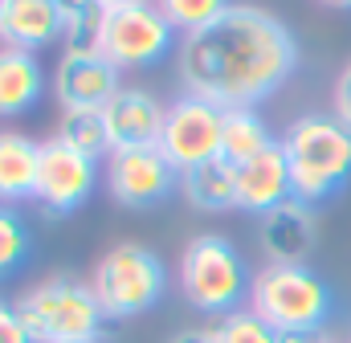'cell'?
Here are the masks:
<instances>
[{
    "label": "cell",
    "mask_w": 351,
    "mask_h": 343,
    "mask_svg": "<svg viewBox=\"0 0 351 343\" xmlns=\"http://www.w3.org/2000/svg\"><path fill=\"white\" fill-rule=\"evenodd\" d=\"M180 82L225 110L258 106L298 70V41L258 4H233L221 21L180 41Z\"/></svg>",
    "instance_id": "6da1fadb"
},
{
    "label": "cell",
    "mask_w": 351,
    "mask_h": 343,
    "mask_svg": "<svg viewBox=\"0 0 351 343\" xmlns=\"http://www.w3.org/2000/svg\"><path fill=\"white\" fill-rule=\"evenodd\" d=\"M294 196L319 204L351 180V127L335 115H302L282 135Z\"/></svg>",
    "instance_id": "7a4b0ae2"
},
{
    "label": "cell",
    "mask_w": 351,
    "mask_h": 343,
    "mask_svg": "<svg viewBox=\"0 0 351 343\" xmlns=\"http://www.w3.org/2000/svg\"><path fill=\"white\" fill-rule=\"evenodd\" d=\"M16 311L29 327L33 343H98L102 335V307L94 298V286L70 274H53L37 286H29L16 298Z\"/></svg>",
    "instance_id": "3957f363"
},
{
    "label": "cell",
    "mask_w": 351,
    "mask_h": 343,
    "mask_svg": "<svg viewBox=\"0 0 351 343\" xmlns=\"http://www.w3.org/2000/svg\"><path fill=\"white\" fill-rule=\"evenodd\" d=\"M180 290L196 311L229 315V311H241V298L254 290V278L241 250L229 237L200 233L188 241L180 257Z\"/></svg>",
    "instance_id": "277c9868"
},
{
    "label": "cell",
    "mask_w": 351,
    "mask_h": 343,
    "mask_svg": "<svg viewBox=\"0 0 351 343\" xmlns=\"http://www.w3.org/2000/svg\"><path fill=\"white\" fill-rule=\"evenodd\" d=\"M335 294L311 265H265L254 278L250 311H258L274 331H323Z\"/></svg>",
    "instance_id": "5b68a950"
},
{
    "label": "cell",
    "mask_w": 351,
    "mask_h": 343,
    "mask_svg": "<svg viewBox=\"0 0 351 343\" xmlns=\"http://www.w3.org/2000/svg\"><path fill=\"white\" fill-rule=\"evenodd\" d=\"M90 286H94V298H98L106 319H135V315L152 311L164 298L168 265L160 261L156 250L123 241L110 254L98 257Z\"/></svg>",
    "instance_id": "8992f818"
},
{
    "label": "cell",
    "mask_w": 351,
    "mask_h": 343,
    "mask_svg": "<svg viewBox=\"0 0 351 343\" xmlns=\"http://www.w3.org/2000/svg\"><path fill=\"white\" fill-rule=\"evenodd\" d=\"M176 41V29L168 16L160 12V4H127V8H110L106 25H102V41L98 49L119 66V70H143L156 66Z\"/></svg>",
    "instance_id": "52a82bcc"
},
{
    "label": "cell",
    "mask_w": 351,
    "mask_h": 343,
    "mask_svg": "<svg viewBox=\"0 0 351 343\" xmlns=\"http://www.w3.org/2000/svg\"><path fill=\"white\" fill-rule=\"evenodd\" d=\"M221 131H225V106H217L208 98H196V94H180L168 106L160 152L180 172H188L196 164H204V160L221 156Z\"/></svg>",
    "instance_id": "ba28073f"
},
{
    "label": "cell",
    "mask_w": 351,
    "mask_h": 343,
    "mask_svg": "<svg viewBox=\"0 0 351 343\" xmlns=\"http://www.w3.org/2000/svg\"><path fill=\"white\" fill-rule=\"evenodd\" d=\"M98 184V160H90L82 152H74L70 143H62L58 135L41 143V168H37V204L66 217L74 209H82Z\"/></svg>",
    "instance_id": "9c48e42d"
},
{
    "label": "cell",
    "mask_w": 351,
    "mask_h": 343,
    "mask_svg": "<svg viewBox=\"0 0 351 343\" xmlns=\"http://www.w3.org/2000/svg\"><path fill=\"white\" fill-rule=\"evenodd\" d=\"M180 184V168L160 147H139V152H110L106 188L119 204L127 209H152L168 200Z\"/></svg>",
    "instance_id": "30bf717a"
},
{
    "label": "cell",
    "mask_w": 351,
    "mask_h": 343,
    "mask_svg": "<svg viewBox=\"0 0 351 343\" xmlns=\"http://www.w3.org/2000/svg\"><path fill=\"white\" fill-rule=\"evenodd\" d=\"M102 119H106L110 152H139V147H160L168 106L143 86H123L102 106Z\"/></svg>",
    "instance_id": "8fae6325"
},
{
    "label": "cell",
    "mask_w": 351,
    "mask_h": 343,
    "mask_svg": "<svg viewBox=\"0 0 351 343\" xmlns=\"http://www.w3.org/2000/svg\"><path fill=\"white\" fill-rule=\"evenodd\" d=\"M53 90H58V102L66 110H102L123 90L119 66L102 49H86V54L66 49L58 70H53Z\"/></svg>",
    "instance_id": "7c38bea8"
},
{
    "label": "cell",
    "mask_w": 351,
    "mask_h": 343,
    "mask_svg": "<svg viewBox=\"0 0 351 343\" xmlns=\"http://www.w3.org/2000/svg\"><path fill=\"white\" fill-rule=\"evenodd\" d=\"M315 204L306 200H286L278 209H269L262 217V229H258V241H262L265 257L274 265H306V254L315 246Z\"/></svg>",
    "instance_id": "4fadbf2b"
},
{
    "label": "cell",
    "mask_w": 351,
    "mask_h": 343,
    "mask_svg": "<svg viewBox=\"0 0 351 343\" xmlns=\"http://www.w3.org/2000/svg\"><path fill=\"white\" fill-rule=\"evenodd\" d=\"M286 200H294V180H290L282 139H278L274 147H265L262 156H254L237 168V209L265 217L269 209H278Z\"/></svg>",
    "instance_id": "5bb4252c"
},
{
    "label": "cell",
    "mask_w": 351,
    "mask_h": 343,
    "mask_svg": "<svg viewBox=\"0 0 351 343\" xmlns=\"http://www.w3.org/2000/svg\"><path fill=\"white\" fill-rule=\"evenodd\" d=\"M66 37V16L58 0H4V25H0V41L8 49H41L49 41Z\"/></svg>",
    "instance_id": "9a60e30c"
},
{
    "label": "cell",
    "mask_w": 351,
    "mask_h": 343,
    "mask_svg": "<svg viewBox=\"0 0 351 343\" xmlns=\"http://www.w3.org/2000/svg\"><path fill=\"white\" fill-rule=\"evenodd\" d=\"M41 143L21 131H0V204H16L37 196Z\"/></svg>",
    "instance_id": "2e32d148"
},
{
    "label": "cell",
    "mask_w": 351,
    "mask_h": 343,
    "mask_svg": "<svg viewBox=\"0 0 351 343\" xmlns=\"http://www.w3.org/2000/svg\"><path fill=\"white\" fill-rule=\"evenodd\" d=\"M45 90V74H41V62L25 49H0V119H12V115H25L37 106Z\"/></svg>",
    "instance_id": "e0dca14e"
},
{
    "label": "cell",
    "mask_w": 351,
    "mask_h": 343,
    "mask_svg": "<svg viewBox=\"0 0 351 343\" xmlns=\"http://www.w3.org/2000/svg\"><path fill=\"white\" fill-rule=\"evenodd\" d=\"M180 192L200 213H225L237 209V168L229 160H204L196 168L180 172Z\"/></svg>",
    "instance_id": "ac0fdd59"
},
{
    "label": "cell",
    "mask_w": 351,
    "mask_h": 343,
    "mask_svg": "<svg viewBox=\"0 0 351 343\" xmlns=\"http://www.w3.org/2000/svg\"><path fill=\"white\" fill-rule=\"evenodd\" d=\"M278 139L269 135L265 119L258 106H233L225 110V131H221V160H229L233 168H241L245 160L262 156L265 147H274Z\"/></svg>",
    "instance_id": "d6986e66"
},
{
    "label": "cell",
    "mask_w": 351,
    "mask_h": 343,
    "mask_svg": "<svg viewBox=\"0 0 351 343\" xmlns=\"http://www.w3.org/2000/svg\"><path fill=\"white\" fill-rule=\"evenodd\" d=\"M62 16H66V49L70 54H86L98 49L102 41V25H106V0H58Z\"/></svg>",
    "instance_id": "ffe728a7"
},
{
    "label": "cell",
    "mask_w": 351,
    "mask_h": 343,
    "mask_svg": "<svg viewBox=\"0 0 351 343\" xmlns=\"http://www.w3.org/2000/svg\"><path fill=\"white\" fill-rule=\"evenodd\" d=\"M58 139L70 143L74 152L90 156V160H102L110 152V135H106L102 110H66L62 115V127H58Z\"/></svg>",
    "instance_id": "44dd1931"
},
{
    "label": "cell",
    "mask_w": 351,
    "mask_h": 343,
    "mask_svg": "<svg viewBox=\"0 0 351 343\" xmlns=\"http://www.w3.org/2000/svg\"><path fill=\"white\" fill-rule=\"evenodd\" d=\"M156 4H160V12L168 16V25L180 29L184 37L208 29L213 21H221V16L233 8L229 0H156Z\"/></svg>",
    "instance_id": "7402d4cb"
},
{
    "label": "cell",
    "mask_w": 351,
    "mask_h": 343,
    "mask_svg": "<svg viewBox=\"0 0 351 343\" xmlns=\"http://www.w3.org/2000/svg\"><path fill=\"white\" fill-rule=\"evenodd\" d=\"M208 331H213V343H278V331L258 311H229Z\"/></svg>",
    "instance_id": "603a6c76"
},
{
    "label": "cell",
    "mask_w": 351,
    "mask_h": 343,
    "mask_svg": "<svg viewBox=\"0 0 351 343\" xmlns=\"http://www.w3.org/2000/svg\"><path fill=\"white\" fill-rule=\"evenodd\" d=\"M33 250V237H29V225L8 209L0 204V278L16 274L25 265V257Z\"/></svg>",
    "instance_id": "cb8c5ba5"
},
{
    "label": "cell",
    "mask_w": 351,
    "mask_h": 343,
    "mask_svg": "<svg viewBox=\"0 0 351 343\" xmlns=\"http://www.w3.org/2000/svg\"><path fill=\"white\" fill-rule=\"evenodd\" d=\"M0 343H33L16 303H0Z\"/></svg>",
    "instance_id": "d4e9b609"
},
{
    "label": "cell",
    "mask_w": 351,
    "mask_h": 343,
    "mask_svg": "<svg viewBox=\"0 0 351 343\" xmlns=\"http://www.w3.org/2000/svg\"><path fill=\"white\" fill-rule=\"evenodd\" d=\"M335 119L351 127V62L339 70V78H335Z\"/></svg>",
    "instance_id": "484cf974"
},
{
    "label": "cell",
    "mask_w": 351,
    "mask_h": 343,
    "mask_svg": "<svg viewBox=\"0 0 351 343\" xmlns=\"http://www.w3.org/2000/svg\"><path fill=\"white\" fill-rule=\"evenodd\" d=\"M278 343H323L319 331H278Z\"/></svg>",
    "instance_id": "4316f807"
},
{
    "label": "cell",
    "mask_w": 351,
    "mask_h": 343,
    "mask_svg": "<svg viewBox=\"0 0 351 343\" xmlns=\"http://www.w3.org/2000/svg\"><path fill=\"white\" fill-rule=\"evenodd\" d=\"M168 343H213V331H196V327L192 331H176Z\"/></svg>",
    "instance_id": "83f0119b"
},
{
    "label": "cell",
    "mask_w": 351,
    "mask_h": 343,
    "mask_svg": "<svg viewBox=\"0 0 351 343\" xmlns=\"http://www.w3.org/2000/svg\"><path fill=\"white\" fill-rule=\"evenodd\" d=\"M127 4H152V0H106V8H127Z\"/></svg>",
    "instance_id": "f1b7e54d"
},
{
    "label": "cell",
    "mask_w": 351,
    "mask_h": 343,
    "mask_svg": "<svg viewBox=\"0 0 351 343\" xmlns=\"http://www.w3.org/2000/svg\"><path fill=\"white\" fill-rule=\"evenodd\" d=\"M327 8H339V12H351V0H323Z\"/></svg>",
    "instance_id": "f546056e"
},
{
    "label": "cell",
    "mask_w": 351,
    "mask_h": 343,
    "mask_svg": "<svg viewBox=\"0 0 351 343\" xmlns=\"http://www.w3.org/2000/svg\"><path fill=\"white\" fill-rule=\"evenodd\" d=\"M0 25H4V0H0Z\"/></svg>",
    "instance_id": "4dcf8cb0"
},
{
    "label": "cell",
    "mask_w": 351,
    "mask_h": 343,
    "mask_svg": "<svg viewBox=\"0 0 351 343\" xmlns=\"http://www.w3.org/2000/svg\"><path fill=\"white\" fill-rule=\"evenodd\" d=\"M323 343H327V340H323Z\"/></svg>",
    "instance_id": "1f68e13d"
}]
</instances>
